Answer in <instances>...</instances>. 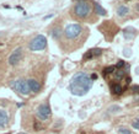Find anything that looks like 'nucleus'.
Here are the masks:
<instances>
[{"mask_svg":"<svg viewBox=\"0 0 139 134\" xmlns=\"http://www.w3.org/2000/svg\"><path fill=\"white\" fill-rule=\"evenodd\" d=\"M92 87V79L85 73H78L69 84V91L75 96H84Z\"/></svg>","mask_w":139,"mask_h":134,"instance_id":"obj_1","label":"nucleus"},{"mask_svg":"<svg viewBox=\"0 0 139 134\" xmlns=\"http://www.w3.org/2000/svg\"><path fill=\"white\" fill-rule=\"evenodd\" d=\"M10 87L14 89L15 91H17L19 94L24 96H27L30 94V87H28L27 80H24V79H17V80H14L10 83Z\"/></svg>","mask_w":139,"mask_h":134,"instance_id":"obj_2","label":"nucleus"},{"mask_svg":"<svg viewBox=\"0 0 139 134\" xmlns=\"http://www.w3.org/2000/svg\"><path fill=\"white\" fill-rule=\"evenodd\" d=\"M90 10H91V6H90V4L87 1L79 0V3H76V5L74 8V12L79 17H86L89 15Z\"/></svg>","mask_w":139,"mask_h":134,"instance_id":"obj_3","label":"nucleus"},{"mask_svg":"<svg viewBox=\"0 0 139 134\" xmlns=\"http://www.w3.org/2000/svg\"><path fill=\"white\" fill-rule=\"evenodd\" d=\"M47 46V38L43 35H38L30 42V49L31 50H42Z\"/></svg>","mask_w":139,"mask_h":134,"instance_id":"obj_4","label":"nucleus"},{"mask_svg":"<svg viewBox=\"0 0 139 134\" xmlns=\"http://www.w3.org/2000/svg\"><path fill=\"white\" fill-rule=\"evenodd\" d=\"M81 32V26L78 25V23H72V25H68L64 30V35L66 36V38L69 39H74L76 38Z\"/></svg>","mask_w":139,"mask_h":134,"instance_id":"obj_5","label":"nucleus"},{"mask_svg":"<svg viewBox=\"0 0 139 134\" xmlns=\"http://www.w3.org/2000/svg\"><path fill=\"white\" fill-rule=\"evenodd\" d=\"M37 117L39 119H42V121H47L51 117V107L47 103L41 105L37 108Z\"/></svg>","mask_w":139,"mask_h":134,"instance_id":"obj_6","label":"nucleus"},{"mask_svg":"<svg viewBox=\"0 0 139 134\" xmlns=\"http://www.w3.org/2000/svg\"><path fill=\"white\" fill-rule=\"evenodd\" d=\"M22 58V49L21 48H16L9 57V64L10 65H16Z\"/></svg>","mask_w":139,"mask_h":134,"instance_id":"obj_7","label":"nucleus"},{"mask_svg":"<svg viewBox=\"0 0 139 134\" xmlns=\"http://www.w3.org/2000/svg\"><path fill=\"white\" fill-rule=\"evenodd\" d=\"M27 84H28V87H30V91H32V92H35V94L39 92V90H41V84L38 83L36 79H30V80H27Z\"/></svg>","mask_w":139,"mask_h":134,"instance_id":"obj_8","label":"nucleus"},{"mask_svg":"<svg viewBox=\"0 0 139 134\" xmlns=\"http://www.w3.org/2000/svg\"><path fill=\"white\" fill-rule=\"evenodd\" d=\"M9 124V116L5 110H0V128H4Z\"/></svg>","mask_w":139,"mask_h":134,"instance_id":"obj_9","label":"nucleus"},{"mask_svg":"<svg viewBox=\"0 0 139 134\" xmlns=\"http://www.w3.org/2000/svg\"><path fill=\"white\" fill-rule=\"evenodd\" d=\"M123 35L127 39H133L135 37V30L133 27H128V29H126L123 31Z\"/></svg>","mask_w":139,"mask_h":134,"instance_id":"obj_10","label":"nucleus"},{"mask_svg":"<svg viewBox=\"0 0 139 134\" xmlns=\"http://www.w3.org/2000/svg\"><path fill=\"white\" fill-rule=\"evenodd\" d=\"M128 12H129V9H128L127 6H124V5H122V6H120V8L117 9V15H118L120 17H123V16H126Z\"/></svg>","mask_w":139,"mask_h":134,"instance_id":"obj_11","label":"nucleus"},{"mask_svg":"<svg viewBox=\"0 0 139 134\" xmlns=\"http://www.w3.org/2000/svg\"><path fill=\"white\" fill-rule=\"evenodd\" d=\"M100 54H101V49H91L89 53L85 54L84 58H85V59H87V58L90 59V58H94V57H96V56H100Z\"/></svg>","mask_w":139,"mask_h":134,"instance_id":"obj_12","label":"nucleus"},{"mask_svg":"<svg viewBox=\"0 0 139 134\" xmlns=\"http://www.w3.org/2000/svg\"><path fill=\"white\" fill-rule=\"evenodd\" d=\"M94 6H95V12H96V14H99L100 16H105V15H106V10L103 9L99 3H95Z\"/></svg>","mask_w":139,"mask_h":134,"instance_id":"obj_13","label":"nucleus"},{"mask_svg":"<svg viewBox=\"0 0 139 134\" xmlns=\"http://www.w3.org/2000/svg\"><path fill=\"white\" fill-rule=\"evenodd\" d=\"M111 90L114 95H121V94H122V86L118 85V84H113L111 86Z\"/></svg>","mask_w":139,"mask_h":134,"instance_id":"obj_14","label":"nucleus"},{"mask_svg":"<svg viewBox=\"0 0 139 134\" xmlns=\"http://www.w3.org/2000/svg\"><path fill=\"white\" fill-rule=\"evenodd\" d=\"M114 70H116V67H113V65H112V67L106 68V69L103 70V76H106L107 74H111V73H113Z\"/></svg>","mask_w":139,"mask_h":134,"instance_id":"obj_15","label":"nucleus"},{"mask_svg":"<svg viewBox=\"0 0 139 134\" xmlns=\"http://www.w3.org/2000/svg\"><path fill=\"white\" fill-rule=\"evenodd\" d=\"M123 76H124V71H123V70H121V69L116 70V79H117V80H121Z\"/></svg>","mask_w":139,"mask_h":134,"instance_id":"obj_16","label":"nucleus"},{"mask_svg":"<svg viewBox=\"0 0 139 134\" xmlns=\"http://www.w3.org/2000/svg\"><path fill=\"white\" fill-rule=\"evenodd\" d=\"M118 133L120 134H132L129 129H127V128H120L118 129Z\"/></svg>","mask_w":139,"mask_h":134,"instance_id":"obj_17","label":"nucleus"},{"mask_svg":"<svg viewBox=\"0 0 139 134\" xmlns=\"http://www.w3.org/2000/svg\"><path fill=\"white\" fill-rule=\"evenodd\" d=\"M124 67V62L123 60H118V63H117V65H116V68H118V69H121V68Z\"/></svg>","mask_w":139,"mask_h":134,"instance_id":"obj_18","label":"nucleus"},{"mask_svg":"<svg viewBox=\"0 0 139 134\" xmlns=\"http://www.w3.org/2000/svg\"><path fill=\"white\" fill-rule=\"evenodd\" d=\"M133 127H134L135 129H138V130H139V118H138V119H135V121L133 122Z\"/></svg>","mask_w":139,"mask_h":134,"instance_id":"obj_19","label":"nucleus"},{"mask_svg":"<svg viewBox=\"0 0 139 134\" xmlns=\"http://www.w3.org/2000/svg\"><path fill=\"white\" fill-rule=\"evenodd\" d=\"M132 91L135 92V94H137V92L139 94V86H137V85H135V86H132Z\"/></svg>","mask_w":139,"mask_h":134,"instance_id":"obj_20","label":"nucleus"},{"mask_svg":"<svg viewBox=\"0 0 139 134\" xmlns=\"http://www.w3.org/2000/svg\"><path fill=\"white\" fill-rule=\"evenodd\" d=\"M58 32H60V31H58V30H53V32H52V35H53V37H56V38H58Z\"/></svg>","mask_w":139,"mask_h":134,"instance_id":"obj_21","label":"nucleus"},{"mask_svg":"<svg viewBox=\"0 0 139 134\" xmlns=\"http://www.w3.org/2000/svg\"><path fill=\"white\" fill-rule=\"evenodd\" d=\"M124 56H126V57H129L130 56V49H127V48L124 49Z\"/></svg>","mask_w":139,"mask_h":134,"instance_id":"obj_22","label":"nucleus"},{"mask_svg":"<svg viewBox=\"0 0 139 134\" xmlns=\"http://www.w3.org/2000/svg\"><path fill=\"white\" fill-rule=\"evenodd\" d=\"M90 77H91L92 80H95V79H96V77H97V76H96V74H92V75H91V76H90Z\"/></svg>","mask_w":139,"mask_h":134,"instance_id":"obj_23","label":"nucleus"},{"mask_svg":"<svg viewBox=\"0 0 139 134\" xmlns=\"http://www.w3.org/2000/svg\"><path fill=\"white\" fill-rule=\"evenodd\" d=\"M137 10H139V6H137Z\"/></svg>","mask_w":139,"mask_h":134,"instance_id":"obj_24","label":"nucleus"},{"mask_svg":"<svg viewBox=\"0 0 139 134\" xmlns=\"http://www.w3.org/2000/svg\"><path fill=\"white\" fill-rule=\"evenodd\" d=\"M19 134H26V133H19Z\"/></svg>","mask_w":139,"mask_h":134,"instance_id":"obj_25","label":"nucleus"}]
</instances>
